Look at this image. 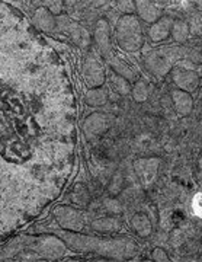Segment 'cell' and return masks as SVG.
Returning <instances> with one entry per match:
<instances>
[{"label":"cell","mask_w":202,"mask_h":262,"mask_svg":"<svg viewBox=\"0 0 202 262\" xmlns=\"http://www.w3.org/2000/svg\"><path fill=\"white\" fill-rule=\"evenodd\" d=\"M58 237L77 252H93L106 259L128 261L138 253V245L129 237H95L87 234L60 230Z\"/></svg>","instance_id":"6da1fadb"},{"label":"cell","mask_w":202,"mask_h":262,"mask_svg":"<svg viewBox=\"0 0 202 262\" xmlns=\"http://www.w3.org/2000/svg\"><path fill=\"white\" fill-rule=\"evenodd\" d=\"M28 252L32 253L34 258L47 259V261H57L63 258L67 252L65 244L55 234H41V236H20L12 241L5 249L2 256L9 258L16 253Z\"/></svg>","instance_id":"7a4b0ae2"},{"label":"cell","mask_w":202,"mask_h":262,"mask_svg":"<svg viewBox=\"0 0 202 262\" xmlns=\"http://www.w3.org/2000/svg\"><path fill=\"white\" fill-rule=\"evenodd\" d=\"M117 42L124 51L136 53L144 44L141 22L136 15H122L115 25Z\"/></svg>","instance_id":"3957f363"},{"label":"cell","mask_w":202,"mask_h":262,"mask_svg":"<svg viewBox=\"0 0 202 262\" xmlns=\"http://www.w3.org/2000/svg\"><path fill=\"white\" fill-rule=\"evenodd\" d=\"M189 50L184 47H163L150 51L144 57V66L151 75L157 77L166 76L182 57H189Z\"/></svg>","instance_id":"277c9868"},{"label":"cell","mask_w":202,"mask_h":262,"mask_svg":"<svg viewBox=\"0 0 202 262\" xmlns=\"http://www.w3.org/2000/svg\"><path fill=\"white\" fill-rule=\"evenodd\" d=\"M54 217L57 223L61 226L64 230L74 232V233H79L84 227V223H86L82 211L69 206L57 207L54 210Z\"/></svg>","instance_id":"5b68a950"},{"label":"cell","mask_w":202,"mask_h":262,"mask_svg":"<svg viewBox=\"0 0 202 262\" xmlns=\"http://www.w3.org/2000/svg\"><path fill=\"white\" fill-rule=\"evenodd\" d=\"M172 80L177 86L179 91L192 94L199 86V73L186 66L176 64L172 70Z\"/></svg>","instance_id":"8992f818"},{"label":"cell","mask_w":202,"mask_h":262,"mask_svg":"<svg viewBox=\"0 0 202 262\" xmlns=\"http://www.w3.org/2000/svg\"><path fill=\"white\" fill-rule=\"evenodd\" d=\"M83 79L86 84L95 89V88H101L102 84L105 83V70L102 64L95 58L93 56H89L84 61L83 66Z\"/></svg>","instance_id":"52a82bcc"},{"label":"cell","mask_w":202,"mask_h":262,"mask_svg":"<svg viewBox=\"0 0 202 262\" xmlns=\"http://www.w3.org/2000/svg\"><path fill=\"white\" fill-rule=\"evenodd\" d=\"M109 128V118L102 113H93L83 121V133L87 140L102 136Z\"/></svg>","instance_id":"ba28073f"},{"label":"cell","mask_w":202,"mask_h":262,"mask_svg":"<svg viewBox=\"0 0 202 262\" xmlns=\"http://www.w3.org/2000/svg\"><path fill=\"white\" fill-rule=\"evenodd\" d=\"M93 39L102 56L108 60L112 56V48H110V25L106 19L98 20L95 32H93Z\"/></svg>","instance_id":"9c48e42d"},{"label":"cell","mask_w":202,"mask_h":262,"mask_svg":"<svg viewBox=\"0 0 202 262\" xmlns=\"http://www.w3.org/2000/svg\"><path fill=\"white\" fill-rule=\"evenodd\" d=\"M136 12H137V18L140 20H144L150 25L163 16V8L159 6V3L156 2H148V0L136 2Z\"/></svg>","instance_id":"30bf717a"},{"label":"cell","mask_w":202,"mask_h":262,"mask_svg":"<svg viewBox=\"0 0 202 262\" xmlns=\"http://www.w3.org/2000/svg\"><path fill=\"white\" fill-rule=\"evenodd\" d=\"M160 160L157 158H143L134 162V169L143 184H150L157 175Z\"/></svg>","instance_id":"8fae6325"},{"label":"cell","mask_w":202,"mask_h":262,"mask_svg":"<svg viewBox=\"0 0 202 262\" xmlns=\"http://www.w3.org/2000/svg\"><path fill=\"white\" fill-rule=\"evenodd\" d=\"M172 27H173V18L162 16L154 24H151L150 28H148V38H150V41L154 42V44L166 41L167 38L170 37Z\"/></svg>","instance_id":"7c38bea8"},{"label":"cell","mask_w":202,"mask_h":262,"mask_svg":"<svg viewBox=\"0 0 202 262\" xmlns=\"http://www.w3.org/2000/svg\"><path fill=\"white\" fill-rule=\"evenodd\" d=\"M172 101H173V105H175L176 113L181 117L191 115V113L193 111L192 95L188 94V92L179 91V89H173L172 91Z\"/></svg>","instance_id":"4fadbf2b"},{"label":"cell","mask_w":202,"mask_h":262,"mask_svg":"<svg viewBox=\"0 0 202 262\" xmlns=\"http://www.w3.org/2000/svg\"><path fill=\"white\" fill-rule=\"evenodd\" d=\"M32 22L35 25V28L41 29V31H46V32L55 31V16L51 15V12L44 6L35 10V13L32 16Z\"/></svg>","instance_id":"5bb4252c"},{"label":"cell","mask_w":202,"mask_h":262,"mask_svg":"<svg viewBox=\"0 0 202 262\" xmlns=\"http://www.w3.org/2000/svg\"><path fill=\"white\" fill-rule=\"evenodd\" d=\"M92 229L99 233H114L122 229V223L118 217L114 215H105L101 219H96L92 223Z\"/></svg>","instance_id":"9a60e30c"},{"label":"cell","mask_w":202,"mask_h":262,"mask_svg":"<svg viewBox=\"0 0 202 262\" xmlns=\"http://www.w3.org/2000/svg\"><path fill=\"white\" fill-rule=\"evenodd\" d=\"M108 63H109V66L115 70V75L121 76L122 79H125L127 82H137L138 79V73L132 69V67H129L128 64H125L124 61H121L118 57H114L110 56L109 58H108Z\"/></svg>","instance_id":"2e32d148"},{"label":"cell","mask_w":202,"mask_h":262,"mask_svg":"<svg viewBox=\"0 0 202 262\" xmlns=\"http://www.w3.org/2000/svg\"><path fill=\"white\" fill-rule=\"evenodd\" d=\"M131 229L140 236V237H148L153 233V225L148 219V215L143 213H137L131 219Z\"/></svg>","instance_id":"e0dca14e"},{"label":"cell","mask_w":202,"mask_h":262,"mask_svg":"<svg viewBox=\"0 0 202 262\" xmlns=\"http://www.w3.org/2000/svg\"><path fill=\"white\" fill-rule=\"evenodd\" d=\"M84 102L89 106L98 108V106H103L108 102V91L103 88H95V89H89L84 96Z\"/></svg>","instance_id":"ac0fdd59"},{"label":"cell","mask_w":202,"mask_h":262,"mask_svg":"<svg viewBox=\"0 0 202 262\" xmlns=\"http://www.w3.org/2000/svg\"><path fill=\"white\" fill-rule=\"evenodd\" d=\"M69 31H70V35H72V39L74 41V44H77L79 47L84 48L91 44V35H89L87 29L83 28L82 25L73 22Z\"/></svg>","instance_id":"d6986e66"},{"label":"cell","mask_w":202,"mask_h":262,"mask_svg":"<svg viewBox=\"0 0 202 262\" xmlns=\"http://www.w3.org/2000/svg\"><path fill=\"white\" fill-rule=\"evenodd\" d=\"M170 35L173 37V39L177 44L185 42L189 38V35H191L188 22H185V20H173V27H172V31H170Z\"/></svg>","instance_id":"ffe728a7"},{"label":"cell","mask_w":202,"mask_h":262,"mask_svg":"<svg viewBox=\"0 0 202 262\" xmlns=\"http://www.w3.org/2000/svg\"><path fill=\"white\" fill-rule=\"evenodd\" d=\"M131 94L136 102H144L148 99V95H150V88L148 83L143 79H138L137 82H134V86L131 88Z\"/></svg>","instance_id":"44dd1931"},{"label":"cell","mask_w":202,"mask_h":262,"mask_svg":"<svg viewBox=\"0 0 202 262\" xmlns=\"http://www.w3.org/2000/svg\"><path fill=\"white\" fill-rule=\"evenodd\" d=\"M110 84H112L114 91H115V92H118L120 95L131 94V83L127 82L125 79H122L121 76L118 75L110 76Z\"/></svg>","instance_id":"7402d4cb"},{"label":"cell","mask_w":202,"mask_h":262,"mask_svg":"<svg viewBox=\"0 0 202 262\" xmlns=\"http://www.w3.org/2000/svg\"><path fill=\"white\" fill-rule=\"evenodd\" d=\"M72 20H70V16L69 15H58L55 16V29L58 31H69L70 27H72Z\"/></svg>","instance_id":"603a6c76"},{"label":"cell","mask_w":202,"mask_h":262,"mask_svg":"<svg viewBox=\"0 0 202 262\" xmlns=\"http://www.w3.org/2000/svg\"><path fill=\"white\" fill-rule=\"evenodd\" d=\"M117 5H118L117 9L120 10L121 13H124V15H134V12H136V2H132V0L118 2Z\"/></svg>","instance_id":"cb8c5ba5"},{"label":"cell","mask_w":202,"mask_h":262,"mask_svg":"<svg viewBox=\"0 0 202 262\" xmlns=\"http://www.w3.org/2000/svg\"><path fill=\"white\" fill-rule=\"evenodd\" d=\"M151 258H153V261L154 262H173L170 259V256L166 253L165 249H162V248H156V249H153V252H151Z\"/></svg>","instance_id":"d4e9b609"},{"label":"cell","mask_w":202,"mask_h":262,"mask_svg":"<svg viewBox=\"0 0 202 262\" xmlns=\"http://www.w3.org/2000/svg\"><path fill=\"white\" fill-rule=\"evenodd\" d=\"M105 208L109 211L110 214H120L121 211H122V207H121V204L117 201V200H114V198H108V200H105Z\"/></svg>","instance_id":"484cf974"},{"label":"cell","mask_w":202,"mask_h":262,"mask_svg":"<svg viewBox=\"0 0 202 262\" xmlns=\"http://www.w3.org/2000/svg\"><path fill=\"white\" fill-rule=\"evenodd\" d=\"M47 5V9L51 12V15H54V16H58V15H61V12H63V2L61 0H55V2H46Z\"/></svg>","instance_id":"4316f807"},{"label":"cell","mask_w":202,"mask_h":262,"mask_svg":"<svg viewBox=\"0 0 202 262\" xmlns=\"http://www.w3.org/2000/svg\"><path fill=\"white\" fill-rule=\"evenodd\" d=\"M189 32H193L195 35H199L201 34V18L199 15H193L192 18L189 19Z\"/></svg>","instance_id":"83f0119b"},{"label":"cell","mask_w":202,"mask_h":262,"mask_svg":"<svg viewBox=\"0 0 202 262\" xmlns=\"http://www.w3.org/2000/svg\"><path fill=\"white\" fill-rule=\"evenodd\" d=\"M92 262H124V261H114V259H106V258H103V259H95Z\"/></svg>","instance_id":"f1b7e54d"},{"label":"cell","mask_w":202,"mask_h":262,"mask_svg":"<svg viewBox=\"0 0 202 262\" xmlns=\"http://www.w3.org/2000/svg\"><path fill=\"white\" fill-rule=\"evenodd\" d=\"M140 262H154L153 259H144V261H140Z\"/></svg>","instance_id":"f546056e"}]
</instances>
